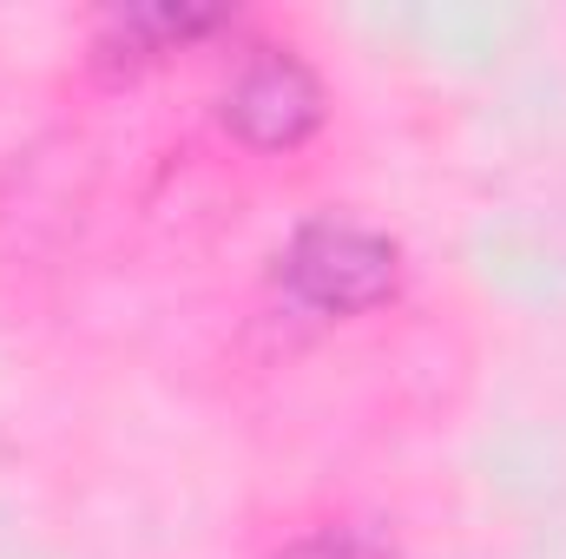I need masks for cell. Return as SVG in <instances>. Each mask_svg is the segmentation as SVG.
I'll return each instance as SVG.
<instances>
[{
    "label": "cell",
    "instance_id": "cell-1",
    "mask_svg": "<svg viewBox=\"0 0 566 559\" xmlns=\"http://www.w3.org/2000/svg\"><path fill=\"white\" fill-rule=\"evenodd\" d=\"M277 283L310 316H363L402 289V244L356 218H310L283 244Z\"/></svg>",
    "mask_w": 566,
    "mask_h": 559
},
{
    "label": "cell",
    "instance_id": "cell-2",
    "mask_svg": "<svg viewBox=\"0 0 566 559\" xmlns=\"http://www.w3.org/2000/svg\"><path fill=\"white\" fill-rule=\"evenodd\" d=\"M323 113H329L323 80L296 46H277V40H251L218 99V119L258 151H296L323 126Z\"/></svg>",
    "mask_w": 566,
    "mask_h": 559
},
{
    "label": "cell",
    "instance_id": "cell-3",
    "mask_svg": "<svg viewBox=\"0 0 566 559\" xmlns=\"http://www.w3.org/2000/svg\"><path fill=\"white\" fill-rule=\"evenodd\" d=\"M231 27V13H211V7H113L99 13V60L106 66H145V60H165L205 33Z\"/></svg>",
    "mask_w": 566,
    "mask_h": 559
},
{
    "label": "cell",
    "instance_id": "cell-4",
    "mask_svg": "<svg viewBox=\"0 0 566 559\" xmlns=\"http://www.w3.org/2000/svg\"><path fill=\"white\" fill-rule=\"evenodd\" d=\"M271 559H389V553L369 534H356V527H310V534L283 540Z\"/></svg>",
    "mask_w": 566,
    "mask_h": 559
}]
</instances>
